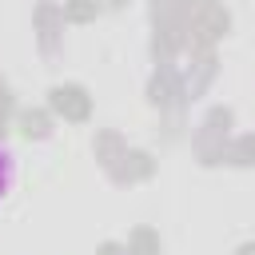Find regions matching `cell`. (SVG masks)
Wrapping results in <instances>:
<instances>
[{
	"instance_id": "obj_1",
	"label": "cell",
	"mask_w": 255,
	"mask_h": 255,
	"mask_svg": "<svg viewBox=\"0 0 255 255\" xmlns=\"http://www.w3.org/2000/svg\"><path fill=\"white\" fill-rule=\"evenodd\" d=\"M12 187H16V159H12V151L0 143V203L12 195Z\"/></svg>"
}]
</instances>
